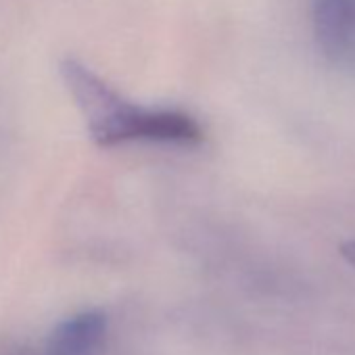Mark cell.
<instances>
[{
    "mask_svg": "<svg viewBox=\"0 0 355 355\" xmlns=\"http://www.w3.org/2000/svg\"><path fill=\"white\" fill-rule=\"evenodd\" d=\"M311 26L322 57L355 76V0H311Z\"/></svg>",
    "mask_w": 355,
    "mask_h": 355,
    "instance_id": "obj_2",
    "label": "cell"
},
{
    "mask_svg": "<svg viewBox=\"0 0 355 355\" xmlns=\"http://www.w3.org/2000/svg\"><path fill=\"white\" fill-rule=\"evenodd\" d=\"M59 73L92 142L98 146L109 148L128 142L191 146L203 140V130L193 115L178 109L140 107L80 59H63Z\"/></svg>",
    "mask_w": 355,
    "mask_h": 355,
    "instance_id": "obj_1",
    "label": "cell"
},
{
    "mask_svg": "<svg viewBox=\"0 0 355 355\" xmlns=\"http://www.w3.org/2000/svg\"><path fill=\"white\" fill-rule=\"evenodd\" d=\"M340 255H343V259H345L349 266L355 268V241L343 243V245H340Z\"/></svg>",
    "mask_w": 355,
    "mask_h": 355,
    "instance_id": "obj_4",
    "label": "cell"
},
{
    "mask_svg": "<svg viewBox=\"0 0 355 355\" xmlns=\"http://www.w3.org/2000/svg\"><path fill=\"white\" fill-rule=\"evenodd\" d=\"M107 334V315L98 309L59 322L49 338V355H96Z\"/></svg>",
    "mask_w": 355,
    "mask_h": 355,
    "instance_id": "obj_3",
    "label": "cell"
}]
</instances>
